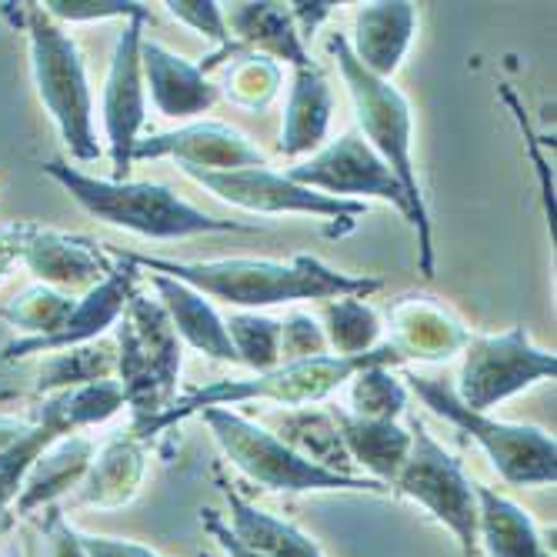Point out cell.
<instances>
[{
    "label": "cell",
    "mask_w": 557,
    "mask_h": 557,
    "mask_svg": "<svg viewBox=\"0 0 557 557\" xmlns=\"http://www.w3.org/2000/svg\"><path fill=\"white\" fill-rule=\"evenodd\" d=\"M214 434L221 454L231 468H237L247 481H255L264 491L281 494H327V491H350V494H391V487L364 478V474H337L290 450L271 428L237 414L234 408H208L197 414Z\"/></svg>",
    "instance_id": "cell-6"
},
{
    "label": "cell",
    "mask_w": 557,
    "mask_h": 557,
    "mask_svg": "<svg viewBox=\"0 0 557 557\" xmlns=\"http://www.w3.org/2000/svg\"><path fill=\"white\" fill-rule=\"evenodd\" d=\"M108 255L114 261V271L100 281L94 290L77 297V308H74L71 321L64 324V331L54 334V337H47V341L21 337V341L8 344L4 347V361H21V358H30V354H54V350H67V347H77V344H90L97 337H104L121 321V314L127 308V297L137 290L144 271L127 261L124 250H108Z\"/></svg>",
    "instance_id": "cell-15"
},
{
    "label": "cell",
    "mask_w": 557,
    "mask_h": 557,
    "mask_svg": "<svg viewBox=\"0 0 557 557\" xmlns=\"http://www.w3.org/2000/svg\"><path fill=\"white\" fill-rule=\"evenodd\" d=\"M391 347L404 361H450L471 341L465 321L454 318L434 297H400L387 308Z\"/></svg>",
    "instance_id": "cell-17"
},
{
    "label": "cell",
    "mask_w": 557,
    "mask_h": 557,
    "mask_svg": "<svg viewBox=\"0 0 557 557\" xmlns=\"http://www.w3.org/2000/svg\"><path fill=\"white\" fill-rule=\"evenodd\" d=\"M224 327L237 354V364L250 368L255 374L274 371L281 364V321L277 318L237 311L224 321Z\"/></svg>",
    "instance_id": "cell-34"
},
{
    "label": "cell",
    "mask_w": 557,
    "mask_h": 557,
    "mask_svg": "<svg viewBox=\"0 0 557 557\" xmlns=\"http://www.w3.org/2000/svg\"><path fill=\"white\" fill-rule=\"evenodd\" d=\"M174 158L190 171H244L268 168V158L250 144L237 127L224 121H194L168 134L140 137L134 147V161Z\"/></svg>",
    "instance_id": "cell-14"
},
{
    "label": "cell",
    "mask_w": 557,
    "mask_h": 557,
    "mask_svg": "<svg viewBox=\"0 0 557 557\" xmlns=\"http://www.w3.org/2000/svg\"><path fill=\"white\" fill-rule=\"evenodd\" d=\"M127 261L147 274H161L181 281L205 294L208 300H221L227 308L261 311L274 304L294 300H341V297H371L384 290L377 277H358L327 268L311 255H294L290 261L268 258H221V261H171L158 255H131Z\"/></svg>",
    "instance_id": "cell-1"
},
{
    "label": "cell",
    "mask_w": 557,
    "mask_h": 557,
    "mask_svg": "<svg viewBox=\"0 0 557 557\" xmlns=\"http://www.w3.org/2000/svg\"><path fill=\"white\" fill-rule=\"evenodd\" d=\"M44 174L54 177L94 221L131 231L147 240H184V237H200V234L255 231L240 221H221V218L205 214L168 184L131 181V177L127 181L94 177L64 161H47Z\"/></svg>",
    "instance_id": "cell-2"
},
{
    "label": "cell",
    "mask_w": 557,
    "mask_h": 557,
    "mask_svg": "<svg viewBox=\"0 0 557 557\" xmlns=\"http://www.w3.org/2000/svg\"><path fill=\"white\" fill-rule=\"evenodd\" d=\"M117 374L124 400L131 408V431L140 434L154 424L177 394L184 344L164 311V304L150 294L134 290L127 308L114 324Z\"/></svg>",
    "instance_id": "cell-4"
},
{
    "label": "cell",
    "mask_w": 557,
    "mask_h": 557,
    "mask_svg": "<svg viewBox=\"0 0 557 557\" xmlns=\"http://www.w3.org/2000/svg\"><path fill=\"white\" fill-rule=\"evenodd\" d=\"M140 71L154 108L171 121L208 114L218 104V87L208 74H200L197 64L174 54L161 40H140Z\"/></svg>",
    "instance_id": "cell-19"
},
{
    "label": "cell",
    "mask_w": 557,
    "mask_h": 557,
    "mask_svg": "<svg viewBox=\"0 0 557 557\" xmlns=\"http://www.w3.org/2000/svg\"><path fill=\"white\" fill-rule=\"evenodd\" d=\"M21 24L27 30L30 47V74L37 97L54 121L71 158L81 164H94L104 154L94 127V94L87 81V67L77 40L64 30L40 4H21Z\"/></svg>",
    "instance_id": "cell-5"
},
{
    "label": "cell",
    "mask_w": 557,
    "mask_h": 557,
    "mask_svg": "<svg viewBox=\"0 0 557 557\" xmlns=\"http://www.w3.org/2000/svg\"><path fill=\"white\" fill-rule=\"evenodd\" d=\"M334 8L337 4H331V0H314V4H287V11H290L304 44H308V37H314V30L334 14Z\"/></svg>",
    "instance_id": "cell-44"
},
{
    "label": "cell",
    "mask_w": 557,
    "mask_h": 557,
    "mask_svg": "<svg viewBox=\"0 0 557 557\" xmlns=\"http://www.w3.org/2000/svg\"><path fill=\"white\" fill-rule=\"evenodd\" d=\"M117 374V347L108 337H97L90 344H77L67 350H54L37 371V394H58L67 387H84L94 381H114Z\"/></svg>",
    "instance_id": "cell-30"
},
{
    "label": "cell",
    "mask_w": 557,
    "mask_h": 557,
    "mask_svg": "<svg viewBox=\"0 0 557 557\" xmlns=\"http://www.w3.org/2000/svg\"><path fill=\"white\" fill-rule=\"evenodd\" d=\"M284 81V71L277 61L264 58V54H250V50H240V58L227 67L224 74V97L231 104L244 108V111H264L271 100L277 97Z\"/></svg>",
    "instance_id": "cell-35"
},
{
    "label": "cell",
    "mask_w": 557,
    "mask_h": 557,
    "mask_svg": "<svg viewBox=\"0 0 557 557\" xmlns=\"http://www.w3.org/2000/svg\"><path fill=\"white\" fill-rule=\"evenodd\" d=\"M37 528H40V557H87L81 544V531L67 524L58 504H50V508L40 511Z\"/></svg>",
    "instance_id": "cell-40"
},
{
    "label": "cell",
    "mask_w": 557,
    "mask_h": 557,
    "mask_svg": "<svg viewBox=\"0 0 557 557\" xmlns=\"http://www.w3.org/2000/svg\"><path fill=\"white\" fill-rule=\"evenodd\" d=\"M350 411L364 421H400L408 414V384L387 364H371L350 381Z\"/></svg>",
    "instance_id": "cell-33"
},
{
    "label": "cell",
    "mask_w": 557,
    "mask_h": 557,
    "mask_svg": "<svg viewBox=\"0 0 557 557\" xmlns=\"http://www.w3.org/2000/svg\"><path fill=\"white\" fill-rule=\"evenodd\" d=\"M21 261L37 277V284L54 287L71 297H84L114 271L108 250H97L87 237L40 227V224L27 237Z\"/></svg>",
    "instance_id": "cell-16"
},
{
    "label": "cell",
    "mask_w": 557,
    "mask_h": 557,
    "mask_svg": "<svg viewBox=\"0 0 557 557\" xmlns=\"http://www.w3.org/2000/svg\"><path fill=\"white\" fill-rule=\"evenodd\" d=\"M147 478V441L134 431H117L104 447L94 450V461L77 484L71 504L74 508L117 511L140 494Z\"/></svg>",
    "instance_id": "cell-18"
},
{
    "label": "cell",
    "mask_w": 557,
    "mask_h": 557,
    "mask_svg": "<svg viewBox=\"0 0 557 557\" xmlns=\"http://www.w3.org/2000/svg\"><path fill=\"white\" fill-rule=\"evenodd\" d=\"M478 494V547L487 557H554L544 544L534 518L511 497L487 484H474Z\"/></svg>",
    "instance_id": "cell-26"
},
{
    "label": "cell",
    "mask_w": 557,
    "mask_h": 557,
    "mask_svg": "<svg viewBox=\"0 0 557 557\" xmlns=\"http://www.w3.org/2000/svg\"><path fill=\"white\" fill-rule=\"evenodd\" d=\"M218 484L224 491L227 511H231L227 528L247 547H255V550H261L268 557H324L321 544L311 534H304L297 524L261 511L258 504H250L247 497H240L231 484H224V481H218Z\"/></svg>",
    "instance_id": "cell-28"
},
{
    "label": "cell",
    "mask_w": 557,
    "mask_h": 557,
    "mask_svg": "<svg viewBox=\"0 0 557 557\" xmlns=\"http://www.w3.org/2000/svg\"><path fill=\"white\" fill-rule=\"evenodd\" d=\"M290 450H297L300 458H308L327 471L337 474H354L350 471V458L344 450L337 421L331 411L321 408H294L277 414V431H274Z\"/></svg>",
    "instance_id": "cell-29"
},
{
    "label": "cell",
    "mask_w": 557,
    "mask_h": 557,
    "mask_svg": "<svg viewBox=\"0 0 557 557\" xmlns=\"http://www.w3.org/2000/svg\"><path fill=\"white\" fill-rule=\"evenodd\" d=\"M30 424H34V421H30ZM50 441H58V434H54V431H47L44 424H34L17 444H11L8 450H0V515L11 511V504H14L17 494H21L30 465L37 461V454H40Z\"/></svg>",
    "instance_id": "cell-37"
},
{
    "label": "cell",
    "mask_w": 557,
    "mask_h": 557,
    "mask_svg": "<svg viewBox=\"0 0 557 557\" xmlns=\"http://www.w3.org/2000/svg\"><path fill=\"white\" fill-rule=\"evenodd\" d=\"M411 454L397 471L391 491L408 497L444 524L461 547V557H478V494L474 481L465 474V465L434 441V434L411 418Z\"/></svg>",
    "instance_id": "cell-10"
},
{
    "label": "cell",
    "mask_w": 557,
    "mask_h": 557,
    "mask_svg": "<svg viewBox=\"0 0 557 557\" xmlns=\"http://www.w3.org/2000/svg\"><path fill=\"white\" fill-rule=\"evenodd\" d=\"M331 414L337 421L350 465H361L364 478L391 487L411 454V431L400 428V421H364L337 408Z\"/></svg>",
    "instance_id": "cell-25"
},
{
    "label": "cell",
    "mask_w": 557,
    "mask_h": 557,
    "mask_svg": "<svg viewBox=\"0 0 557 557\" xmlns=\"http://www.w3.org/2000/svg\"><path fill=\"white\" fill-rule=\"evenodd\" d=\"M58 24H90V21H137L150 17L144 4L134 0H47L40 4Z\"/></svg>",
    "instance_id": "cell-38"
},
{
    "label": "cell",
    "mask_w": 557,
    "mask_h": 557,
    "mask_svg": "<svg viewBox=\"0 0 557 557\" xmlns=\"http://www.w3.org/2000/svg\"><path fill=\"white\" fill-rule=\"evenodd\" d=\"M124 408H127V400H124V387L117 381H94L84 387L47 394L37 404L34 424H44L58 437H67V434H81L84 428L111 421Z\"/></svg>",
    "instance_id": "cell-27"
},
{
    "label": "cell",
    "mask_w": 557,
    "mask_h": 557,
    "mask_svg": "<svg viewBox=\"0 0 557 557\" xmlns=\"http://www.w3.org/2000/svg\"><path fill=\"white\" fill-rule=\"evenodd\" d=\"M147 281L158 290V300L164 304V311H168L181 344L194 347L197 354H205V358L237 364V354L231 347L224 318L218 314V308L205 294H197L194 287L161 277V274H147Z\"/></svg>",
    "instance_id": "cell-23"
},
{
    "label": "cell",
    "mask_w": 557,
    "mask_h": 557,
    "mask_svg": "<svg viewBox=\"0 0 557 557\" xmlns=\"http://www.w3.org/2000/svg\"><path fill=\"white\" fill-rule=\"evenodd\" d=\"M194 184H200L218 200L250 214H304L318 221H334L354 227V221L368 214L361 200H341L318 194L304 184H294L287 174L271 168H244V171H190L181 168Z\"/></svg>",
    "instance_id": "cell-12"
},
{
    "label": "cell",
    "mask_w": 557,
    "mask_h": 557,
    "mask_svg": "<svg viewBox=\"0 0 557 557\" xmlns=\"http://www.w3.org/2000/svg\"><path fill=\"white\" fill-rule=\"evenodd\" d=\"M94 441L84 437V434H67V437H58L50 441L40 454L37 461L30 465L27 478H24V487L14 500V515L17 518H30L50 504H58L64 494L77 491V484L84 481L90 461H94Z\"/></svg>",
    "instance_id": "cell-22"
},
{
    "label": "cell",
    "mask_w": 557,
    "mask_h": 557,
    "mask_svg": "<svg viewBox=\"0 0 557 557\" xmlns=\"http://www.w3.org/2000/svg\"><path fill=\"white\" fill-rule=\"evenodd\" d=\"M331 114H334V94H331L327 77L318 67L294 71L277 150L284 158L318 154L327 140Z\"/></svg>",
    "instance_id": "cell-24"
},
{
    "label": "cell",
    "mask_w": 557,
    "mask_h": 557,
    "mask_svg": "<svg viewBox=\"0 0 557 557\" xmlns=\"http://www.w3.org/2000/svg\"><path fill=\"white\" fill-rule=\"evenodd\" d=\"M74 308H77V297L61 294L54 287H44V284H30L0 308V321L24 331L30 341H47L64 331Z\"/></svg>",
    "instance_id": "cell-32"
},
{
    "label": "cell",
    "mask_w": 557,
    "mask_h": 557,
    "mask_svg": "<svg viewBox=\"0 0 557 557\" xmlns=\"http://www.w3.org/2000/svg\"><path fill=\"white\" fill-rule=\"evenodd\" d=\"M34 424L30 421H17V418H0V450H8L11 444H17Z\"/></svg>",
    "instance_id": "cell-45"
},
{
    "label": "cell",
    "mask_w": 557,
    "mask_h": 557,
    "mask_svg": "<svg viewBox=\"0 0 557 557\" xmlns=\"http://www.w3.org/2000/svg\"><path fill=\"white\" fill-rule=\"evenodd\" d=\"M327 47H331L337 71L347 84V94L354 100V114H358V127H361L358 134L391 168V174L397 177L404 194H408L414 214L424 224H431L421 177H418V164H414V114H411L408 97H404L391 81L368 74L358 61H354L344 34H334L327 40Z\"/></svg>",
    "instance_id": "cell-8"
},
{
    "label": "cell",
    "mask_w": 557,
    "mask_h": 557,
    "mask_svg": "<svg viewBox=\"0 0 557 557\" xmlns=\"http://www.w3.org/2000/svg\"><path fill=\"white\" fill-rule=\"evenodd\" d=\"M321 327L327 350H334V358H361L381 347V314L368 304V297H341L327 300L321 311Z\"/></svg>",
    "instance_id": "cell-31"
},
{
    "label": "cell",
    "mask_w": 557,
    "mask_h": 557,
    "mask_svg": "<svg viewBox=\"0 0 557 557\" xmlns=\"http://www.w3.org/2000/svg\"><path fill=\"white\" fill-rule=\"evenodd\" d=\"M231 44L271 61H287L294 71L314 67L308 44L300 40L287 4H221Z\"/></svg>",
    "instance_id": "cell-21"
},
{
    "label": "cell",
    "mask_w": 557,
    "mask_h": 557,
    "mask_svg": "<svg viewBox=\"0 0 557 557\" xmlns=\"http://www.w3.org/2000/svg\"><path fill=\"white\" fill-rule=\"evenodd\" d=\"M81 544H84L87 557H164L154 547H144L137 541L108 537V534H87V531H81Z\"/></svg>",
    "instance_id": "cell-41"
},
{
    "label": "cell",
    "mask_w": 557,
    "mask_h": 557,
    "mask_svg": "<svg viewBox=\"0 0 557 557\" xmlns=\"http://www.w3.org/2000/svg\"><path fill=\"white\" fill-rule=\"evenodd\" d=\"M371 364L394 368V364H404V358L391 344H381L371 354H361V358H334V354H324V358H311V361L277 364L274 371H264V374H250V377H237V381H231V377L211 381L184 397H174L171 408L150 428H144L137 437L150 441L154 434H161L200 411H208V408H237V404H250V400H271V404H281V408H308V404L331 397L337 387H344L354 374Z\"/></svg>",
    "instance_id": "cell-3"
},
{
    "label": "cell",
    "mask_w": 557,
    "mask_h": 557,
    "mask_svg": "<svg viewBox=\"0 0 557 557\" xmlns=\"http://www.w3.org/2000/svg\"><path fill=\"white\" fill-rule=\"evenodd\" d=\"M294 184H304L318 194L341 197V200H361L368 197L387 200V205L418 231V271L421 277H434V240H431V224H424L391 168L374 154L371 144L358 131H344L334 144L321 147L311 161H304L290 171H284Z\"/></svg>",
    "instance_id": "cell-9"
},
{
    "label": "cell",
    "mask_w": 557,
    "mask_h": 557,
    "mask_svg": "<svg viewBox=\"0 0 557 557\" xmlns=\"http://www.w3.org/2000/svg\"><path fill=\"white\" fill-rule=\"evenodd\" d=\"M164 8L171 11L174 21H181L184 27L197 30L200 37H208L218 47L214 58H208L205 64H197L200 74H208L211 67H218L221 58L237 54V47L231 44V34H227V24H224V8L214 4V0H168Z\"/></svg>",
    "instance_id": "cell-36"
},
{
    "label": "cell",
    "mask_w": 557,
    "mask_h": 557,
    "mask_svg": "<svg viewBox=\"0 0 557 557\" xmlns=\"http://www.w3.org/2000/svg\"><path fill=\"white\" fill-rule=\"evenodd\" d=\"M324 354H327V341L318 318L294 311L281 321V364L311 361V358H324Z\"/></svg>",
    "instance_id": "cell-39"
},
{
    "label": "cell",
    "mask_w": 557,
    "mask_h": 557,
    "mask_svg": "<svg viewBox=\"0 0 557 557\" xmlns=\"http://www.w3.org/2000/svg\"><path fill=\"white\" fill-rule=\"evenodd\" d=\"M414 27H418L414 4H404V0H394V4H364L358 17H354V37L347 40V47L354 61L368 74L391 81L414 40Z\"/></svg>",
    "instance_id": "cell-20"
},
{
    "label": "cell",
    "mask_w": 557,
    "mask_h": 557,
    "mask_svg": "<svg viewBox=\"0 0 557 557\" xmlns=\"http://www.w3.org/2000/svg\"><path fill=\"white\" fill-rule=\"evenodd\" d=\"M200 524H205V528L211 531V537L224 547L227 557H268V554H261V550H255V547H247V544L227 528V521H221V515L211 511V508L200 511Z\"/></svg>",
    "instance_id": "cell-43"
},
{
    "label": "cell",
    "mask_w": 557,
    "mask_h": 557,
    "mask_svg": "<svg viewBox=\"0 0 557 557\" xmlns=\"http://www.w3.org/2000/svg\"><path fill=\"white\" fill-rule=\"evenodd\" d=\"M147 21L150 17L127 21L124 30L117 34L104 94H100V117H104L108 154L114 168L111 181H127V171L134 164V147L147 124V87L140 71V40Z\"/></svg>",
    "instance_id": "cell-13"
},
{
    "label": "cell",
    "mask_w": 557,
    "mask_h": 557,
    "mask_svg": "<svg viewBox=\"0 0 557 557\" xmlns=\"http://www.w3.org/2000/svg\"><path fill=\"white\" fill-rule=\"evenodd\" d=\"M34 227H37V224H27V221L0 227V281H4L8 271L24 258V244H27V237L34 234Z\"/></svg>",
    "instance_id": "cell-42"
},
{
    "label": "cell",
    "mask_w": 557,
    "mask_h": 557,
    "mask_svg": "<svg viewBox=\"0 0 557 557\" xmlns=\"http://www.w3.org/2000/svg\"><path fill=\"white\" fill-rule=\"evenodd\" d=\"M408 391H414L424 408H431L437 418L465 431L494 465V471L515 484V487H544L557 481V444L547 431L534 424H511L497 421L481 411H468L465 404L454 397V387L434 377L408 374Z\"/></svg>",
    "instance_id": "cell-7"
},
{
    "label": "cell",
    "mask_w": 557,
    "mask_h": 557,
    "mask_svg": "<svg viewBox=\"0 0 557 557\" xmlns=\"http://www.w3.org/2000/svg\"><path fill=\"white\" fill-rule=\"evenodd\" d=\"M461 354L465 364L454 397L468 411L481 414H491L494 404L557 374V358L550 350H541L524 327H511L504 334H471Z\"/></svg>",
    "instance_id": "cell-11"
}]
</instances>
